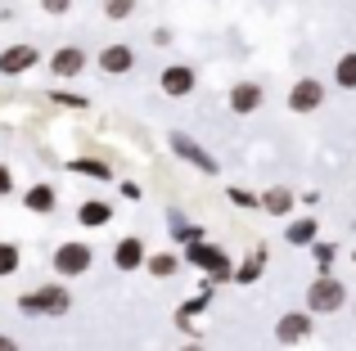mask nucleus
Masks as SVG:
<instances>
[{"label":"nucleus","mask_w":356,"mask_h":351,"mask_svg":"<svg viewBox=\"0 0 356 351\" xmlns=\"http://www.w3.org/2000/svg\"><path fill=\"white\" fill-rule=\"evenodd\" d=\"M348 307V284L334 280V275H321V280L307 284V316H334V311Z\"/></svg>","instance_id":"1"},{"label":"nucleus","mask_w":356,"mask_h":351,"mask_svg":"<svg viewBox=\"0 0 356 351\" xmlns=\"http://www.w3.org/2000/svg\"><path fill=\"white\" fill-rule=\"evenodd\" d=\"M18 311H23V316H68L72 293L63 289V284H45V289H36V293H23V298H18Z\"/></svg>","instance_id":"2"},{"label":"nucleus","mask_w":356,"mask_h":351,"mask_svg":"<svg viewBox=\"0 0 356 351\" xmlns=\"http://www.w3.org/2000/svg\"><path fill=\"white\" fill-rule=\"evenodd\" d=\"M90 262H95V252H90V243H81V239H68V243L54 248V271H59L63 280H77V275H86Z\"/></svg>","instance_id":"3"},{"label":"nucleus","mask_w":356,"mask_h":351,"mask_svg":"<svg viewBox=\"0 0 356 351\" xmlns=\"http://www.w3.org/2000/svg\"><path fill=\"white\" fill-rule=\"evenodd\" d=\"M185 262L190 266H199L203 275H212V280H230V257H226V248H217V243H190L185 248Z\"/></svg>","instance_id":"4"},{"label":"nucleus","mask_w":356,"mask_h":351,"mask_svg":"<svg viewBox=\"0 0 356 351\" xmlns=\"http://www.w3.org/2000/svg\"><path fill=\"white\" fill-rule=\"evenodd\" d=\"M167 144H172V153L176 158H185L190 167H199V171H208V176H217V158H212L208 149H203L194 135H185V131H172L167 135Z\"/></svg>","instance_id":"5"},{"label":"nucleus","mask_w":356,"mask_h":351,"mask_svg":"<svg viewBox=\"0 0 356 351\" xmlns=\"http://www.w3.org/2000/svg\"><path fill=\"white\" fill-rule=\"evenodd\" d=\"M325 104V81L316 77H298L293 86H289V113H316V108Z\"/></svg>","instance_id":"6"},{"label":"nucleus","mask_w":356,"mask_h":351,"mask_svg":"<svg viewBox=\"0 0 356 351\" xmlns=\"http://www.w3.org/2000/svg\"><path fill=\"white\" fill-rule=\"evenodd\" d=\"M312 334H316V320L307 316V311H289V316L275 320V343L280 347H298V343H307Z\"/></svg>","instance_id":"7"},{"label":"nucleus","mask_w":356,"mask_h":351,"mask_svg":"<svg viewBox=\"0 0 356 351\" xmlns=\"http://www.w3.org/2000/svg\"><path fill=\"white\" fill-rule=\"evenodd\" d=\"M158 86H163V95L185 99V95H194V86H199V72H194L190 63H167V68L158 72Z\"/></svg>","instance_id":"8"},{"label":"nucleus","mask_w":356,"mask_h":351,"mask_svg":"<svg viewBox=\"0 0 356 351\" xmlns=\"http://www.w3.org/2000/svg\"><path fill=\"white\" fill-rule=\"evenodd\" d=\"M36 63H41V50H36V45H9V50H0V77L32 72Z\"/></svg>","instance_id":"9"},{"label":"nucleus","mask_w":356,"mask_h":351,"mask_svg":"<svg viewBox=\"0 0 356 351\" xmlns=\"http://www.w3.org/2000/svg\"><path fill=\"white\" fill-rule=\"evenodd\" d=\"M131 68H136V45L118 41V45H104V50H99V72H108V77H127Z\"/></svg>","instance_id":"10"},{"label":"nucleus","mask_w":356,"mask_h":351,"mask_svg":"<svg viewBox=\"0 0 356 351\" xmlns=\"http://www.w3.org/2000/svg\"><path fill=\"white\" fill-rule=\"evenodd\" d=\"M81 68H86V50H81V45H59V50L50 54V72L59 81H72Z\"/></svg>","instance_id":"11"},{"label":"nucleus","mask_w":356,"mask_h":351,"mask_svg":"<svg viewBox=\"0 0 356 351\" xmlns=\"http://www.w3.org/2000/svg\"><path fill=\"white\" fill-rule=\"evenodd\" d=\"M261 99H266L261 81H239V86H230V108H235L239 117H252L261 108Z\"/></svg>","instance_id":"12"},{"label":"nucleus","mask_w":356,"mask_h":351,"mask_svg":"<svg viewBox=\"0 0 356 351\" xmlns=\"http://www.w3.org/2000/svg\"><path fill=\"white\" fill-rule=\"evenodd\" d=\"M145 257H149V248L140 243L136 234H127V239H118V248H113V266L122 275H131V271H140L145 266Z\"/></svg>","instance_id":"13"},{"label":"nucleus","mask_w":356,"mask_h":351,"mask_svg":"<svg viewBox=\"0 0 356 351\" xmlns=\"http://www.w3.org/2000/svg\"><path fill=\"white\" fill-rule=\"evenodd\" d=\"M23 207L36 212V216H50V212L59 207V194H54V185H32V189H23Z\"/></svg>","instance_id":"14"},{"label":"nucleus","mask_w":356,"mask_h":351,"mask_svg":"<svg viewBox=\"0 0 356 351\" xmlns=\"http://www.w3.org/2000/svg\"><path fill=\"white\" fill-rule=\"evenodd\" d=\"M77 221H81L86 230H104L108 221H113V203H104V198H86V203L77 207Z\"/></svg>","instance_id":"15"},{"label":"nucleus","mask_w":356,"mask_h":351,"mask_svg":"<svg viewBox=\"0 0 356 351\" xmlns=\"http://www.w3.org/2000/svg\"><path fill=\"white\" fill-rule=\"evenodd\" d=\"M293 189H284V185H275V189H266V194H257V207H266L270 216H289L293 212Z\"/></svg>","instance_id":"16"},{"label":"nucleus","mask_w":356,"mask_h":351,"mask_svg":"<svg viewBox=\"0 0 356 351\" xmlns=\"http://www.w3.org/2000/svg\"><path fill=\"white\" fill-rule=\"evenodd\" d=\"M140 271H149L154 280H167V275H176V271H181V257H176V252H149Z\"/></svg>","instance_id":"17"},{"label":"nucleus","mask_w":356,"mask_h":351,"mask_svg":"<svg viewBox=\"0 0 356 351\" xmlns=\"http://www.w3.org/2000/svg\"><path fill=\"white\" fill-rule=\"evenodd\" d=\"M316 234H321V225H316V216H302V221H293V225L284 230V239L293 248H312L316 243Z\"/></svg>","instance_id":"18"},{"label":"nucleus","mask_w":356,"mask_h":351,"mask_svg":"<svg viewBox=\"0 0 356 351\" xmlns=\"http://www.w3.org/2000/svg\"><path fill=\"white\" fill-rule=\"evenodd\" d=\"M261 271H266V252L248 257L243 266H230V280H235V284H257V280H261Z\"/></svg>","instance_id":"19"},{"label":"nucleus","mask_w":356,"mask_h":351,"mask_svg":"<svg viewBox=\"0 0 356 351\" xmlns=\"http://www.w3.org/2000/svg\"><path fill=\"white\" fill-rule=\"evenodd\" d=\"M334 86H343V90H356V50L339 54V63H334Z\"/></svg>","instance_id":"20"},{"label":"nucleus","mask_w":356,"mask_h":351,"mask_svg":"<svg viewBox=\"0 0 356 351\" xmlns=\"http://www.w3.org/2000/svg\"><path fill=\"white\" fill-rule=\"evenodd\" d=\"M68 167H72V171H81V176H95V180H108V176H113L104 158H72Z\"/></svg>","instance_id":"21"},{"label":"nucleus","mask_w":356,"mask_h":351,"mask_svg":"<svg viewBox=\"0 0 356 351\" xmlns=\"http://www.w3.org/2000/svg\"><path fill=\"white\" fill-rule=\"evenodd\" d=\"M18 262H23V252H18L14 243H0V280H9V275L18 271Z\"/></svg>","instance_id":"22"},{"label":"nucleus","mask_w":356,"mask_h":351,"mask_svg":"<svg viewBox=\"0 0 356 351\" xmlns=\"http://www.w3.org/2000/svg\"><path fill=\"white\" fill-rule=\"evenodd\" d=\"M99 9H104L113 23H122V18H131L136 14V0H99Z\"/></svg>","instance_id":"23"},{"label":"nucleus","mask_w":356,"mask_h":351,"mask_svg":"<svg viewBox=\"0 0 356 351\" xmlns=\"http://www.w3.org/2000/svg\"><path fill=\"white\" fill-rule=\"evenodd\" d=\"M172 234H176V239H185V248H190V243H203V230H199V225H190V221H181V216H176Z\"/></svg>","instance_id":"24"},{"label":"nucleus","mask_w":356,"mask_h":351,"mask_svg":"<svg viewBox=\"0 0 356 351\" xmlns=\"http://www.w3.org/2000/svg\"><path fill=\"white\" fill-rule=\"evenodd\" d=\"M312 257H316V266H321V275H330V266H334V243H321V239H316V243H312Z\"/></svg>","instance_id":"25"},{"label":"nucleus","mask_w":356,"mask_h":351,"mask_svg":"<svg viewBox=\"0 0 356 351\" xmlns=\"http://www.w3.org/2000/svg\"><path fill=\"white\" fill-rule=\"evenodd\" d=\"M230 203H235V207H257V194L252 189H230Z\"/></svg>","instance_id":"26"},{"label":"nucleus","mask_w":356,"mask_h":351,"mask_svg":"<svg viewBox=\"0 0 356 351\" xmlns=\"http://www.w3.org/2000/svg\"><path fill=\"white\" fill-rule=\"evenodd\" d=\"M41 9L59 18V14H68V9H72V0H41Z\"/></svg>","instance_id":"27"},{"label":"nucleus","mask_w":356,"mask_h":351,"mask_svg":"<svg viewBox=\"0 0 356 351\" xmlns=\"http://www.w3.org/2000/svg\"><path fill=\"white\" fill-rule=\"evenodd\" d=\"M5 194H14V176H9V167L0 162V198H5Z\"/></svg>","instance_id":"28"},{"label":"nucleus","mask_w":356,"mask_h":351,"mask_svg":"<svg viewBox=\"0 0 356 351\" xmlns=\"http://www.w3.org/2000/svg\"><path fill=\"white\" fill-rule=\"evenodd\" d=\"M140 194H145V189H140V185H136V180H122V198H131V203H140Z\"/></svg>","instance_id":"29"},{"label":"nucleus","mask_w":356,"mask_h":351,"mask_svg":"<svg viewBox=\"0 0 356 351\" xmlns=\"http://www.w3.org/2000/svg\"><path fill=\"white\" fill-rule=\"evenodd\" d=\"M0 351H18V343H14L9 334H0Z\"/></svg>","instance_id":"30"},{"label":"nucleus","mask_w":356,"mask_h":351,"mask_svg":"<svg viewBox=\"0 0 356 351\" xmlns=\"http://www.w3.org/2000/svg\"><path fill=\"white\" fill-rule=\"evenodd\" d=\"M181 351H208V347H203V343H185Z\"/></svg>","instance_id":"31"},{"label":"nucleus","mask_w":356,"mask_h":351,"mask_svg":"<svg viewBox=\"0 0 356 351\" xmlns=\"http://www.w3.org/2000/svg\"><path fill=\"white\" fill-rule=\"evenodd\" d=\"M352 316H356V302H352Z\"/></svg>","instance_id":"32"}]
</instances>
